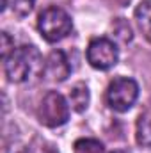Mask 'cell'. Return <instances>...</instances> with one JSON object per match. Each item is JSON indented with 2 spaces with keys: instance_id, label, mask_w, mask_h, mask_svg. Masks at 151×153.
I'll use <instances>...</instances> for the list:
<instances>
[{
  "instance_id": "cell-1",
  "label": "cell",
  "mask_w": 151,
  "mask_h": 153,
  "mask_svg": "<svg viewBox=\"0 0 151 153\" xmlns=\"http://www.w3.org/2000/svg\"><path fill=\"white\" fill-rule=\"evenodd\" d=\"M44 64L46 59H43L38 46L23 45L4 61V71L13 84H30L44 76Z\"/></svg>"
},
{
  "instance_id": "cell-2",
  "label": "cell",
  "mask_w": 151,
  "mask_h": 153,
  "mask_svg": "<svg viewBox=\"0 0 151 153\" xmlns=\"http://www.w3.org/2000/svg\"><path fill=\"white\" fill-rule=\"evenodd\" d=\"M73 29V22L70 18V14L57 7H46L38 18V30L43 36L44 41L48 43H57L61 39H64Z\"/></svg>"
},
{
  "instance_id": "cell-3",
  "label": "cell",
  "mask_w": 151,
  "mask_h": 153,
  "mask_svg": "<svg viewBox=\"0 0 151 153\" xmlns=\"http://www.w3.org/2000/svg\"><path fill=\"white\" fill-rule=\"evenodd\" d=\"M38 119L41 125L48 128H57V126L66 125L70 119L68 100L57 91H48L38 107Z\"/></svg>"
},
{
  "instance_id": "cell-4",
  "label": "cell",
  "mask_w": 151,
  "mask_h": 153,
  "mask_svg": "<svg viewBox=\"0 0 151 153\" xmlns=\"http://www.w3.org/2000/svg\"><path fill=\"white\" fill-rule=\"evenodd\" d=\"M139 98V84L130 76H117L107 87V103L115 112L130 111Z\"/></svg>"
},
{
  "instance_id": "cell-5",
  "label": "cell",
  "mask_w": 151,
  "mask_h": 153,
  "mask_svg": "<svg viewBox=\"0 0 151 153\" xmlns=\"http://www.w3.org/2000/svg\"><path fill=\"white\" fill-rule=\"evenodd\" d=\"M87 62L100 71H107L114 68L119 61V48L114 43L112 39L109 38H96L93 39L87 46L85 52Z\"/></svg>"
},
{
  "instance_id": "cell-6",
  "label": "cell",
  "mask_w": 151,
  "mask_h": 153,
  "mask_svg": "<svg viewBox=\"0 0 151 153\" xmlns=\"http://www.w3.org/2000/svg\"><path fill=\"white\" fill-rule=\"evenodd\" d=\"M71 73V64L62 50H52L46 57L44 76L52 82H64Z\"/></svg>"
},
{
  "instance_id": "cell-7",
  "label": "cell",
  "mask_w": 151,
  "mask_h": 153,
  "mask_svg": "<svg viewBox=\"0 0 151 153\" xmlns=\"http://www.w3.org/2000/svg\"><path fill=\"white\" fill-rule=\"evenodd\" d=\"M89 102H91L89 87L84 82H76L71 87V91H70V105H71V109L75 112H84L89 107Z\"/></svg>"
},
{
  "instance_id": "cell-8",
  "label": "cell",
  "mask_w": 151,
  "mask_h": 153,
  "mask_svg": "<svg viewBox=\"0 0 151 153\" xmlns=\"http://www.w3.org/2000/svg\"><path fill=\"white\" fill-rule=\"evenodd\" d=\"M135 139L142 148H151V121L146 114H141L135 123Z\"/></svg>"
},
{
  "instance_id": "cell-9",
  "label": "cell",
  "mask_w": 151,
  "mask_h": 153,
  "mask_svg": "<svg viewBox=\"0 0 151 153\" xmlns=\"http://www.w3.org/2000/svg\"><path fill=\"white\" fill-rule=\"evenodd\" d=\"M135 22L137 27L144 32L151 34V0H142L137 7H135Z\"/></svg>"
},
{
  "instance_id": "cell-10",
  "label": "cell",
  "mask_w": 151,
  "mask_h": 153,
  "mask_svg": "<svg viewBox=\"0 0 151 153\" xmlns=\"http://www.w3.org/2000/svg\"><path fill=\"white\" fill-rule=\"evenodd\" d=\"M73 153H105V146L98 139L91 137H82L75 141L73 144Z\"/></svg>"
},
{
  "instance_id": "cell-11",
  "label": "cell",
  "mask_w": 151,
  "mask_h": 153,
  "mask_svg": "<svg viewBox=\"0 0 151 153\" xmlns=\"http://www.w3.org/2000/svg\"><path fill=\"white\" fill-rule=\"evenodd\" d=\"M36 0H9V7L18 18H25L32 13Z\"/></svg>"
},
{
  "instance_id": "cell-12",
  "label": "cell",
  "mask_w": 151,
  "mask_h": 153,
  "mask_svg": "<svg viewBox=\"0 0 151 153\" xmlns=\"http://www.w3.org/2000/svg\"><path fill=\"white\" fill-rule=\"evenodd\" d=\"M14 50H16L14 48V39L11 38L5 30L0 32V57H2V61H5Z\"/></svg>"
},
{
  "instance_id": "cell-13",
  "label": "cell",
  "mask_w": 151,
  "mask_h": 153,
  "mask_svg": "<svg viewBox=\"0 0 151 153\" xmlns=\"http://www.w3.org/2000/svg\"><path fill=\"white\" fill-rule=\"evenodd\" d=\"M114 32H117L115 34V38H119L123 43H128V41H132V29H130V25L124 22V20H119L117 23H115V27H114Z\"/></svg>"
},
{
  "instance_id": "cell-14",
  "label": "cell",
  "mask_w": 151,
  "mask_h": 153,
  "mask_svg": "<svg viewBox=\"0 0 151 153\" xmlns=\"http://www.w3.org/2000/svg\"><path fill=\"white\" fill-rule=\"evenodd\" d=\"M2 153H29V152H27V148H25L21 143L13 141V143H7V144L4 146Z\"/></svg>"
},
{
  "instance_id": "cell-15",
  "label": "cell",
  "mask_w": 151,
  "mask_h": 153,
  "mask_svg": "<svg viewBox=\"0 0 151 153\" xmlns=\"http://www.w3.org/2000/svg\"><path fill=\"white\" fill-rule=\"evenodd\" d=\"M114 153H130L128 150H117V152H114Z\"/></svg>"
}]
</instances>
